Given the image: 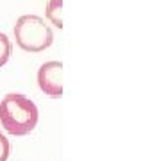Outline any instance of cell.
Wrapping results in <instances>:
<instances>
[{
  "mask_svg": "<svg viewBox=\"0 0 161 161\" xmlns=\"http://www.w3.org/2000/svg\"><path fill=\"white\" fill-rule=\"evenodd\" d=\"M40 111L29 97L22 93H7L0 100V125L13 136H27L34 131Z\"/></svg>",
  "mask_w": 161,
  "mask_h": 161,
  "instance_id": "obj_1",
  "label": "cell"
},
{
  "mask_svg": "<svg viewBox=\"0 0 161 161\" xmlns=\"http://www.w3.org/2000/svg\"><path fill=\"white\" fill-rule=\"evenodd\" d=\"M14 41L23 52L38 54L54 43V31L38 14H23L14 23Z\"/></svg>",
  "mask_w": 161,
  "mask_h": 161,
  "instance_id": "obj_2",
  "label": "cell"
},
{
  "mask_svg": "<svg viewBox=\"0 0 161 161\" xmlns=\"http://www.w3.org/2000/svg\"><path fill=\"white\" fill-rule=\"evenodd\" d=\"M38 88L47 97L61 98L63 97V63L61 61H47L40 66L38 75Z\"/></svg>",
  "mask_w": 161,
  "mask_h": 161,
  "instance_id": "obj_3",
  "label": "cell"
},
{
  "mask_svg": "<svg viewBox=\"0 0 161 161\" xmlns=\"http://www.w3.org/2000/svg\"><path fill=\"white\" fill-rule=\"evenodd\" d=\"M45 16L52 25H56L58 29H63V0H48Z\"/></svg>",
  "mask_w": 161,
  "mask_h": 161,
  "instance_id": "obj_4",
  "label": "cell"
},
{
  "mask_svg": "<svg viewBox=\"0 0 161 161\" xmlns=\"http://www.w3.org/2000/svg\"><path fill=\"white\" fill-rule=\"evenodd\" d=\"M13 54V43L4 32H0V68L9 61Z\"/></svg>",
  "mask_w": 161,
  "mask_h": 161,
  "instance_id": "obj_5",
  "label": "cell"
},
{
  "mask_svg": "<svg viewBox=\"0 0 161 161\" xmlns=\"http://www.w3.org/2000/svg\"><path fill=\"white\" fill-rule=\"evenodd\" d=\"M9 154H11V143L4 132H0V161H7Z\"/></svg>",
  "mask_w": 161,
  "mask_h": 161,
  "instance_id": "obj_6",
  "label": "cell"
}]
</instances>
